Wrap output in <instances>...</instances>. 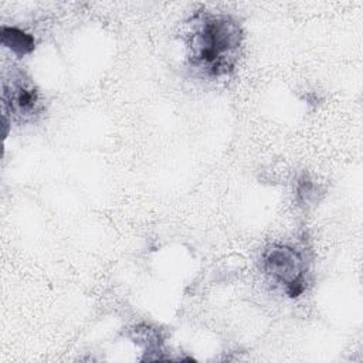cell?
I'll list each match as a JSON object with an SVG mask.
<instances>
[{
    "label": "cell",
    "mask_w": 363,
    "mask_h": 363,
    "mask_svg": "<svg viewBox=\"0 0 363 363\" xmlns=\"http://www.w3.org/2000/svg\"><path fill=\"white\" fill-rule=\"evenodd\" d=\"M3 112L17 121L35 119L44 104L35 84L21 71H13L3 79Z\"/></svg>",
    "instance_id": "3"
},
{
    "label": "cell",
    "mask_w": 363,
    "mask_h": 363,
    "mask_svg": "<svg viewBox=\"0 0 363 363\" xmlns=\"http://www.w3.org/2000/svg\"><path fill=\"white\" fill-rule=\"evenodd\" d=\"M265 272L279 284L286 295L298 296L305 289L306 261L289 245H272L262 255Z\"/></svg>",
    "instance_id": "2"
},
{
    "label": "cell",
    "mask_w": 363,
    "mask_h": 363,
    "mask_svg": "<svg viewBox=\"0 0 363 363\" xmlns=\"http://www.w3.org/2000/svg\"><path fill=\"white\" fill-rule=\"evenodd\" d=\"M187 37L190 64L208 77L230 74L238 60L242 30L227 14L200 13L191 18Z\"/></svg>",
    "instance_id": "1"
},
{
    "label": "cell",
    "mask_w": 363,
    "mask_h": 363,
    "mask_svg": "<svg viewBox=\"0 0 363 363\" xmlns=\"http://www.w3.org/2000/svg\"><path fill=\"white\" fill-rule=\"evenodd\" d=\"M1 44L17 54L18 57H23L28 52H31L35 47L34 37L17 27H1Z\"/></svg>",
    "instance_id": "4"
}]
</instances>
